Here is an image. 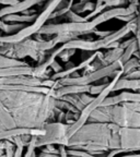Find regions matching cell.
I'll return each instance as SVG.
<instances>
[{"label":"cell","mask_w":140,"mask_h":157,"mask_svg":"<svg viewBox=\"0 0 140 157\" xmlns=\"http://www.w3.org/2000/svg\"><path fill=\"white\" fill-rule=\"evenodd\" d=\"M38 13H35L32 15H24L21 13H15V14H9L3 17L2 21L6 23H20V24H32L36 20Z\"/></svg>","instance_id":"8"},{"label":"cell","mask_w":140,"mask_h":157,"mask_svg":"<svg viewBox=\"0 0 140 157\" xmlns=\"http://www.w3.org/2000/svg\"><path fill=\"white\" fill-rule=\"evenodd\" d=\"M124 103H140V93L130 91H123L115 96H107L102 103L101 107L121 105Z\"/></svg>","instance_id":"6"},{"label":"cell","mask_w":140,"mask_h":157,"mask_svg":"<svg viewBox=\"0 0 140 157\" xmlns=\"http://www.w3.org/2000/svg\"><path fill=\"white\" fill-rule=\"evenodd\" d=\"M107 83H108V82H105V83H98H98L91 84L88 94H90V95H92V96L98 95V94L101 93L104 88H105V86L107 85Z\"/></svg>","instance_id":"18"},{"label":"cell","mask_w":140,"mask_h":157,"mask_svg":"<svg viewBox=\"0 0 140 157\" xmlns=\"http://www.w3.org/2000/svg\"><path fill=\"white\" fill-rule=\"evenodd\" d=\"M31 157H36V154H35V152L33 153V155H32V156H31Z\"/></svg>","instance_id":"26"},{"label":"cell","mask_w":140,"mask_h":157,"mask_svg":"<svg viewBox=\"0 0 140 157\" xmlns=\"http://www.w3.org/2000/svg\"><path fill=\"white\" fill-rule=\"evenodd\" d=\"M122 78H129V80H138V78H140V68L129 72V73L126 74V75H122Z\"/></svg>","instance_id":"19"},{"label":"cell","mask_w":140,"mask_h":157,"mask_svg":"<svg viewBox=\"0 0 140 157\" xmlns=\"http://www.w3.org/2000/svg\"><path fill=\"white\" fill-rule=\"evenodd\" d=\"M22 66H27V63L25 61H22V60H19V59L9 58V57H5L2 55H0V69Z\"/></svg>","instance_id":"11"},{"label":"cell","mask_w":140,"mask_h":157,"mask_svg":"<svg viewBox=\"0 0 140 157\" xmlns=\"http://www.w3.org/2000/svg\"><path fill=\"white\" fill-rule=\"evenodd\" d=\"M76 49H62V52L58 55L57 58L62 59V61L67 63V62L70 61V58H72L76 55Z\"/></svg>","instance_id":"17"},{"label":"cell","mask_w":140,"mask_h":157,"mask_svg":"<svg viewBox=\"0 0 140 157\" xmlns=\"http://www.w3.org/2000/svg\"><path fill=\"white\" fill-rule=\"evenodd\" d=\"M0 121L2 122L6 129H14V128H17L14 120H13V117L1 101H0Z\"/></svg>","instance_id":"10"},{"label":"cell","mask_w":140,"mask_h":157,"mask_svg":"<svg viewBox=\"0 0 140 157\" xmlns=\"http://www.w3.org/2000/svg\"><path fill=\"white\" fill-rule=\"evenodd\" d=\"M95 7V2L91 1V0H82V1H78V2H74L71 7V11L76 12L77 14L82 15L86 12L90 13Z\"/></svg>","instance_id":"9"},{"label":"cell","mask_w":140,"mask_h":157,"mask_svg":"<svg viewBox=\"0 0 140 157\" xmlns=\"http://www.w3.org/2000/svg\"><path fill=\"white\" fill-rule=\"evenodd\" d=\"M59 155H60V157H68V155H67V147L59 146Z\"/></svg>","instance_id":"23"},{"label":"cell","mask_w":140,"mask_h":157,"mask_svg":"<svg viewBox=\"0 0 140 157\" xmlns=\"http://www.w3.org/2000/svg\"><path fill=\"white\" fill-rule=\"evenodd\" d=\"M45 135L35 136V147L45 146V145H58V146H68V129L69 124L62 122H47L44 125Z\"/></svg>","instance_id":"4"},{"label":"cell","mask_w":140,"mask_h":157,"mask_svg":"<svg viewBox=\"0 0 140 157\" xmlns=\"http://www.w3.org/2000/svg\"><path fill=\"white\" fill-rule=\"evenodd\" d=\"M140 68V61L139 59L136 58V57H131L130 59H128L127 61L122 66L121 71L123 73V75H126L128 74L129 72L134 71L136 69H139Z\"/></svg>","instance_id":"12"},{"label":"cell","mask_w":140,"mask_h":157,"mask_svg":"<svg viewBox=\"0 0 140 157\" xmlns=\"http://www.w3.org/2000/svg\"><path fill=\"white\" fill-rule=\"evenodd\" d=\"M3 130H7V129H6L5 125L2 124V122L0 121V132H1V131H3Z\"/></svg>","instance_id":"25"},{"label":"cell","mask_w":140,"mask_h":157,"mask_svg":"<svg viewBox=\"0 0 140 157\" xmlns=\"http://www.w3.org/2000/svg\"><path fill=\"white\" fill-rule=\"evenodd\" d=\"M118 133L119 127L113 123L86 122L69 137L67 148L98 146L103 147L106 151L118 150Z\"/></svg>","instance_id":"1"},{"label":"cell","mask_w":140,"mask_h":157,"mask_svg":"<svg viewBox=\"0 0 140 157\" xmlns=\"http://www.w3.org/2000/svg\"><path fill=\"white\" fill-rule=\"evenodd\" d=\"M94 27L92 26L91 22L83 23H71V22H62V23H46L42 29H39L36 34H39L41 36L48 37V36H56V35H68L74 34L80 36L89 35L91 33ZM47 39V38H45Z\"/></svg>","instance_id":"3"},{"label":"cell","mask_w":140,"mask_h":157,"mask_svg":"<svg viewBox=\"0 0 140 157\" xmlns=\"http://www.w3.org/2000/svg\"><path fill=\"white\" fill-rule=\"evenodd\" d=\"M64 19L67 20V22H71V23H83V22H86L83 15L77 14L76 12H74V11H71V10L66 13V15H65Z\"/></svg>","instance_id":"16"},{"label":"cell","mask_w":140,"mask_h":157,"mask_svg":"<svg viewBox=\"0 0 140 157\" xmlns=\"http://www.w3.org/2000/svg\"><path fill=\"white\" fill-rule=\"evenodd\" d=\"M136 23H137V27H136L135 37H136V42H137V52H135L134 57L138 58L140 61V7L138 8V13H137V17H136Z\"/></svg>","instance_id":"14"},{"label":"cell","mask_w":140,"mask_h":157,"mask_svg":"<svg viewBox=\"0 0 140 157\" xmlns=\"http://www.w3.org/2000/svg\"><path fill=\"white\" fill-rule=\"evenodd\" d=\"M49 70L54 72V74H55V73H58V72L62 71V70H64V67H62V64L59 63L57 60H55V61L50 64V67H49Z\"/></svg>","instance_id":"20"},{"label":"cell","mask_w":140,"mask_h":157,"mask_svg":"<svg viewBox=\"0 0 140 157\" xmlns=\"http://www.w3.org/2000/svg\"><path fill=\"white\" fill-rule=\"evenodd\" d=\"M123 105L131 109V110L140 113V103H124Z\"/></svg>","instance_id":"21"},{"label":"cell","mask_w":140,"mask_h":157,"mask_svg":"<svg viewBox=\"0 0 140 157\" xmlns=\"http://www.w3.org/2000/svg\"><path fill=\"white\" fill-rule=\"evenodd\" d=\"M0 8H1V6H0Z\"/></svg>","instance_id":"27"},{"label":"cell","mask_w":140,"mask_h":157,"mask_svg":"<svg viewBox=\"0 0 140 157\" xmlns=\"http://www.w3.org/2000/svg\"><path fill=\"white\" fill-rule=\"evenodd\" d=\"M96 2L105 3L107 8L127 7L128 6V0H96Z\"/></svg>","instance_id":"15"},{"label":"cell","mask_w":140,"mask_h":157,"mask_svg":"<svg viewBox=\"0 0 140 157\" xmlns=\"http://www.w3.org/2000/svg\"><path fill=\"white\" fill-rule=\"evenodd\" d=\"M130 91V92H137L140 93V78L138 80H129V78H119L116 81L115 85L113 87V92L118 91Z\"/></svg>","instance_id":"7"},{"label":"cell","mask_w":140,"mask_h":157,"mask_svg":"<svg viewBox=\"0 0 140 157\" xmlns=\"http://www.w3.org/2000/svg\"><path fill=\"white\" fill-rule=\"evenodd\" d=\"M136 52H137V42H136V39H135V40H134L129 46H127L125 49H124V52L121 57L122 64L125 63L128 59H130L131 57H134V55H135Z\"/></svg>","instance_id":"13"},{"label":"cell","mask_w":140,"mask_h":157,"mask_svg":"<svg viewBox=\"0 0 140 157\" xmlns=\"http://www.w3.org/2000/svg\"><path fill=\"white\" fill-rule=\"evenodd\" d=\"M20 0H0V6H3V7H11V6H14L19 2Z\"/></svg>","instance_id":"22"},{"label":"cell","mask_w":140,"mask_h":157,"mask_svg":"<svg viewBox=\"0 0 140 157\" xmlns=\"http://www.w3.org/2000/svg\"><path fill=\"white\" fill-rule=\"evenodd\" d=\"M139 0H128V5H138Z\"/></svg>","instance_id":"24"},{"label":"cell","mask_w":140,"mask_h":157,"mask_svg":"<svg viewBox=\"0 0 140 157\" xmlns=\"http://www.w3.org/2000/svg\"><path fill=\"white\" fill-rule=\"evenodd\" d=\"M122 75H123V73H122V71L119 70V71H118V73L116 74V75L114 76L112 80H110V82L107 83V85L105 86V88H104L103 91L98 94V95L94 96V98L92 99L91 103H89L88 105L83 108V110L79 113L78 119L76 120V122L72 123L71 125H69L68 137L71 136L74 132H77V131H78V129H80V128H81L84 123H86V121H88V118L90 117V115L92 113V111L95 110L96 108L101 107L102 103L105 101V98L107 97V96H110V94H111V93H113L114 85H115L116 81H117L118 78H121Z\"/></svg>","instance_id":"2"},{"label":"cell","mask_w":140,"mask_h":157,"mask_svg":"<svg viewBox=\"0 0 140 157\" xmlns=\"http://www.w3.org/2000/svg\"><path fill=\"white\" fill-rule=\"evenodd\" d=\"M119 148L125 153H140V128H121L118 133Z\"/></svg>","instance_id":"5"}]
</instances>
